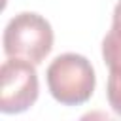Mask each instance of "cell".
<instances>
[{"mask_svg":"<svg viewBox=\"0 0 121 121\" xmlns=\"http://www.w3.org/2000/svg\"><path fill=\"white\" fill-rule=\"evenodd\" d=\"M113 23L115 25H121V0L115 4V8H113Z\"/></svg>","mask_w":121,"mask_h":121,"instance_id":"6","label":"cell"},{"mask_svg":"<svg viewBox=\"0 0 121 121\" xmlns=\"http://www.w3.org/2000/svg\"><path fill=\"white\" fill-rule=\"evenodd\" d=\"M102 59L108 70H121V25L112 23V28L104 36Z\"/></svg>","mask_w":121,"mask_h":121,"instance_id":"4","label":"cell"},{"mask_svg":"<svg viewBox=\"0 0 121 121\" xmlns=\"http://www.w3.org/2000/svg\"><path fill=\"white\" fill-rule=\"evenodd\" d=\"M45 81L51 96L59 104L81 106L93 96L96 76L87 57L78 53H62L47 66Z\"/></svg>","mask_w":121,"mask_h":121,"instance_id":"1","label":"cell"},{"mask_svg":"<svg viewBox=\"0 0 121 121\" xmlns=\"http://www.w3.org/2000/svg\"><path fill=\"white\" fill-rule=\"evenodd\" d=\"M36 64L25 59L8 57L0 68V112L23 113L38 100L40 83Z\"/></svg>","mask_w":121,"mask_h":121,"instance_id":"3","label":"cell"},{"mask_svg":"<svg viewBox=\"0 0 121 121\" xmlns=\"http://www.w3.org/2000/svg\"><path fill=\"white\" fill-rule=\"evenodd\" d=\"M106 98L113 113L121 115V70H110L106 83Z\"/></svg>","mask_w":121,"mask_h":121,"instance_id":"5","label":"cell"},{"mask_svg":"<svg viewBox=\"0 0 121 121\" xmlns=\"http://www.w3.org/2000/svg\"><path fill=\"white\" fill-rule=\"evenodd\" d=\"M2 43L6 57L40 64L53 49V28L45 17L34 11H23L6 25Z\"/></svg>","mask_w":121,"mask_h":121,"instance_id":"2","label":"cell"}]
</instances>
